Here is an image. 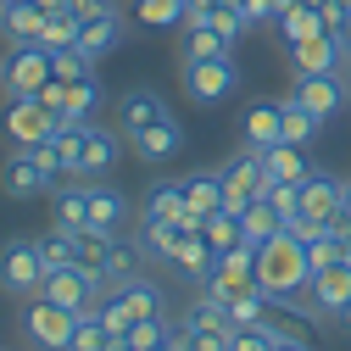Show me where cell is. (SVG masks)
Segmentation results:
<instances>
[{"instance_id": "cell-1", "label": "cell", "mask_w": 351, "mask_h": 351, "mask_svg": "<svg viewBox=\"0 0 351 351\" xmlns=\"http://www.w3.org/2000/svg\"><path fill=\"white\" fill-rule=\"evenodd\" d=\"M306 279H313V262H306V240L301 234H274L268 245L256 251V285L268 290L279 306L290 301V295H301L306 290Z\"/></svg>"}, {"instance_id": "cell-2", "label": "cell", "mask_w": 351, "mask_h": 351, "mask_svg": "<svg viewBox=\"0 0 351 351\" xmlns=\"http://www.w3.org/2000/svg\"><path fill=\"white\" fill-rule=\"evenodd\" d=\"M39 285H45L39 240H6V245H0V290H6L12 301H34Z\"/></svg>"}, {"instance_id": "cell-3", "label": "cell", "mask_w": 351, "mask_h": 351, "mask_svg": "<svg viewBox=\"0 0 351 351\" xmlns=\"http://www.w3.org/2000/svg\"><path fill=\"white\" fill-rule=\"evenodd\" d=\"M73 329H78V313H67V306H56V301H45V295L23 301V335H28V346H39V351H67V346H73Z\"/></svg>"}, {"instance_id": "cell-4", "label": "cell", "mask_w": 351, "mask_h": 351, "mask_svg": "<svg viewBox=\"0 0 351 351\" xmlns=\"http://www.w3.org/2000/svg\"><path fill=\"white\" fill-rule=\"evenodd\" d=\"M56 184V173L34 156V145H17L6 162H0V190H6L12 201H39V195H51Z\"/></svg>"}, {"instance_id": "cell-5", "label": "cell", "mask_w": 351, "mask_h": 351, "mask_svg": "<svg viewBox=\"0 0 351 351\" xmlns=\"http://www.w3.org/2000/svg\"><path fill=\"white\" fill-rule=\"evenodd\" d=\"M240 90V67L234 56H217V62H184V95L195 106H217Z\"/></svg>"}, {"instance_id": "cell-6", "label": "cell", "mask_w": 351, "mask_h": 351, "mask_svg": "<svg viewBox=\"0 0 351 351\" xmlns=\"http://www.w3.org/2000/svg\"><path fill=\"white\" fill-rule=\"evenodd\" d=\"M84 140H90V123H56L45 145H34V156L45 162L56 179H84Z\"/></svg>"}, {"instance_id": "cell-7", "label": "cell", "mask_w": 351, "mask_h": 351, "mask_svg": "<svg viewBox=\"0 0 351 351\" xmlns=\"http://www.w3.org/2000/svg\"><path fill=\"white\" fill-rule=\"evenodd\" d=\"M0 123H6V134H12L17 145H45L51 128H56V112L39 101V95H6Z\"/></svg>"}, {"instance_id": "cell-8", "label": "cell", "mask_w": 351, "mask_h": 351, "mask_svg": "<svg viewBox=\"0 0 351 351\" xmlns=\"http://www.w3.org/2000/svg\"><path fill=\"white\" fill-rule=\"evenodd\" d=\"M51 84V51L45 45H12L6 56V95H39Z\"/></svg>"}, {"instance_id": "cell-9", "label": "cell", "mask_w": 351, "mask_h": 351, "mask_svg": "<svg viewBox=\"0 0 351 351\" xmlns=\"http://www.w3.org/2000/svg\"><path fill=\"white\" fill-rule=\"evenodd\" d=\"M128 39V17L117 12V6H101V12H84V28H78V51L90 56V62H101L106 51H117Z\"/></svg>"}, {"instance_id": "cell-10", "label": "cell", "mask_w": 351, "mask_h": 351, "mask_svg": "<svg viewBox=\"0 0 351 351\" xmlns=\"http://www.w3.org/2000/svg\"><path fill=\"white\" fill-rule=\"evenodd\" d=\"M290 95L306 106V112H318V117H335L340 106H346V78L340 73H295V84H290Z\"/></svg>"}, {"instance_id": "cell-11", "label": "cell", "mask_w": 351, "mask_h": 351, "mask_svg": "<svg viewBox=\"0 0 351 351\" xmlns=\"http://www.w3.org/2000/svg\"><path fill=\"white\" fill-rule=\"evenodd\" d=\"M340 201H346V179H335V173H306L301 179V217L306 223H335Z\"/></svg>"}, {"instance_id": "cell-12", "label": "cell", "mask_w": 351, "mask_h": 351, "mask_svg": "<svg viewBox=\"0 0 351 351\" xmlns=\"http://www.w3.org/2000/svg\"><path fill=\"white\" fill-rule=\"evenodd\" d=\"M128 145H134V156H140L145 167H162V162H173V156L184 151V123H179V117H162V123L140 128Z\"/></svg>"}, {"instance_id": "cell-13", "label": "cell", "mask_w": 351, "mask_h": 351, "mask_svg": "<svg viewBox=\"0 0 351 351\" xmlns=\"http://www.w3.org/2000/svg\"><path fill=\"white\" fill-rule=\"evenodd\" d=\"M195 229L190 223H179V217H140V251H145V262H173L179 256V245L190 240Z\"/></svg>"}, {"instance_id": "cell-14", "label": "cell", "mask_w": 351, "mask_h": 351, "mask_svg": "<svg viewBox=\"0 0 351 351\" xmlns=\"http://www.w3.org/2000/svg\"><path fill=\"white\" fill-rule=\"evenodd\" d=\"M306 295H313L318 318H335L340 306L351 301V262L340 256V262H329V268H318L313 279H306Z\"/></svg>"}, {"instance_id": "cell-15", "label": "cell", "mask_w": 351, "mask_h": 351, "mask_svg": "<svg viewBox=\"0 0 351 351\" xmlns=\"http://www.w3.org/2000/svg\"><path fill=\"white\" fill-rule=\"evenodd\" d=\"M162 117H173V106H167V95H156V90H128V95L117 101V128H123L128 140H134L140 128L162 123Z\"/></svg>"}, {"instance_id": "cell-16", "label": "cell", "mask_w": 351, "mask_h": 351, "mask_svg": "<svg viewBox=\"0 0 351 351\" xmlns=\"http://www.w3.org/2000/svg\"><path fill=\"white\" fill-rule=\"evenodd\" d=\"M217 173H223V190H234V195H262V190H268V162H262L256 145L234 151Z\"/></svg>"}, {"instance_id": "cell-17", "label": "cell", "mask_w": 351, "mask_h": 351, "mask_svg": "<svg viewBox=\"0 0 351 351\" xmlns=\"http://www.w3.org/2000/svg\"><path fill=\"white\" fill-rule=\"evenodd\" d=\"M179 190H184V212H190V223L201 229V217L223 206V173H184Z\"/></svg>"}, {"instance_id": "cell-18", "label": "cell", "mask_w": 351, "mask_h": 351, "mask_svg": "<svg viewBox=\"0 0 351 351\" xmlns=\"http://www.w3.org/2000/svg\"><path fill=\"white\" fill-rule=\"evenodd\" d=\"M290 62H295V73H340L346 51H340L335 34H313V39H301V45H290Z\"/></svg>"}, {"instance_id": "cell-19", "label": "cell", "mask_w": 351, "mask_h": 351, "mask_svg": "<svg viewBox=\"0 0 351 351\" xmlns=\"http://www.w3.org/2000/svg\"><path fill=\"white\" fill-rule=\"evenodd\" d=\"M179 56L184 62H217V56H234V45L212 23H184L179 28Z\"/></svg>"}, {"instance_id": "cell-20", "label": "cell", "mask_w": 351, "mask_h": 351, "mask_svg": "<svg viewBox=\"0 0 351 351\" xmlns=\"http://www.w3.org/2000/svg\"><path fill=\"white\" fill-rule=\"evenodd\" d=\"M140 262H145V251H140V240H117L112 234V245H106V262H101V285L106 290H117V285H128V279H134L140 274Z\"/></svg>"}, {"instance_id": "cell-21", "label": "cell", "mask_w": 351, "mask_h": 351, "mask_svg": "<svg viewBox=\"0 0 351 351\" xmlns=\"http://www.w3.org/2000/svg\"><path fill=\"white\" fill-rule=\"evenodd\" d=\"M128 212H134V206H128V195L117 190V184H90V229H123L128 223Z\"/></svg>"}, {"instance_id": "cell-22", "label": "cell", "mask_w": 351, "mask_h": 351, "mask_svg": "<svg viewBox=\"0 0 351 351\" xmlns=\"http://www.w3.org/2000/svg\"><path fill=\"white\" fill-rule=\"evenodd\" d=\"M117 162H123V140L112 134V128L90 123V140H84V179H106Z\"/></svg>"}, {"instance_id": "cell-23", "label": "cell", "mask_w": 351, "mask_h": 351, "mask_svg": "<svg viewBox=\"0 0 351 351\" xmlns=\"http://www.w3.org/2000/svg\"><path fill=\"white\" fill-rule=\"evenodd\" d=\"M51 223L67 229V234H84V229H90V184L56 190V195H51Z\"/></svg>"}, {"instance_id": "cell-24", "label": "cell", "mask_w": 351, "mask_h": 351, "mask_svg": "<svg viewBox=\"0 0 351 351\" xmlns=\"http://www.w3.org/2000/svg\"><path fill=\"white\" fill-rule=\"evenodd\" d=\"M279 140H285V112H279V101H256V106L245 112V145L268 151V145H279Z\"/></svg>"}, {"instance_id": "cell-25", "label": "cell", "mask_w": 351, "mask_h": 351, "mask_svg": "<svg viewBox=\"0 0 351 351\" xmlns=\"http://www.w3.org/2000/svg\"><path fill=\"white\" fill-rule=\"evenodd\" d=\"M201 329H223V335H234V329H229V306L217 301V295H206V290L179 313V335H201Z\"/></svg>"}, {"instance_id": "cell-26", "label": "cell", "mask_w": 351, "mask_h": 351, "mask_svg": "<svg viewBox=\"0 0 351 351\" xmlns=\"http://www.w3.org/2000/svg\"><path fill=\"white\" fill-rule=\"evenodd\" d=\"M173 268H179L184 279H195V285H206V274L217 268V245H212V240H206V234L195 229V234H190V240L179 245V256H173Z\"/></svg>"}, {"instance_id": "cell-27", "label": "cell", "mask_w": 351, "mask_h": 351, "mask_svg": "<svg viewBox=\"0 0 351 351\" xmlns=\"http://www.w3.org/2000/svg\"><path fill=\"white\" fill-rule=\"evenodd\" d=\"M240 229H245V240H256V245H268L274 234H285V212L268 201V195H256L245 212H240Z\"/></svg>"}, {"instance_id": "cell-28", "label": "cell", "mask_w": 351, "mask_h": 351, "mask_svg": "<svg viewBox=\"0 0 351 351\" xmlns=\"http://www.w3.org/2000/svg\"><path fill=\"white\" fill-rule=\"evenodd\" d=\"M45 6L39 0H23V6H6V39L12 45H39V34H45Z\"/></svg>"}, {"instance_id": "cell-29", "label": "cell", "mask_w": 351, "mask_h": 351, "mask_svg": "<svg viewBox=\"0 0 351 351\" xmlns=\"http://www.w3.org/2000/svg\"><path fill=\"white\" fill-rule=\"evenodd\" d=\"M274 34L285 39V45H301V39H313V34H329V23H324L318 6H301V0H295V6L274 23Z\"/></svg>"}, {"instance_id": "cell-30", "label": "cell", "mask_w": 351, "mask_h": 351, "mask_svg": "<svg viewBox=\"0 0 351 351\" xmlns=\"http://www.w3.org/2000/svg\"><path fill=\"white\" fill-rule=\"evenodd\" d=\"M262 162H268V179H274V184H301L306 173H313V167H306V156H301V145H290V140L268 145V151H262Z\"/></svg>"}, {"instance_id": "cell-31", "label": "cell", "mask_w": 351, "mask_h": 351, "mask_svg": "<svg viewBox=\"0 0 351 351\" xmlns=\"http://www.w3.org/2000/svg\"><path fill=\"white\" fill-rule=\"evenodd\" d=\"M117 295L128 301V313H134V318H156V313H167L162 285H156V279H145V274H134L128 285H117Z\"/></svg>"}, {"instance_id": "cell-32", "label": "cell", "mask_w": 351, "mask_h": 351, "mask_svg": "<svg viewBox=\"0 0 351 351\" xmlns=\"http://www.w3.org/2000/svg\"><path fill=\"white\" fill-rule=\"evenodd\" d=\"M140 217H179V223H190L179 179H156V184L145 190V212H140ZM190 229H195V223H190Z\"/></svg>"}, {"instance_id": "cell-33", "label": "cell", "mask_w": 351, "mask_h": 351, "mask_svg": "<svg viewBox=\"0 0 351 351\" xmlns=\"http://www.w3.org/2000/svg\"><path fill=\"white\" fill-rule=\"evenodd\" d=\"M101 106V78L90 73V78H78V84H67V101H62V112H56V123H90V112Z\"/></svg>"}, {"instance_id": "cell-34", "label": "cell", "mask_w": 351, "mask_h": 351, "mask_svg": "<svg viewBox=\"0 0 351 351\" xmlns=\"http://www.w3.org/2000/svg\"><path fill=\"white\" fill-rule=\"evenodd\" d=\"M279 112H285V140H290V145H301V151H306V145L318 140L324 117H318V112H306L295 95H290V101H279Z\"/></svg>"}, {"instance_id": "cell-35", "label": "cell", "mask_w": 351, "mask_h": 351, "mask_svg": "<svg viewBox=\"0 0 351 351\" xmlns=\"http://www.w3.org/2000/svg\"><path fill=\"white\" fill-rule=\"evenodd\" d=\"M268 306H274V295L262 290V285H251V290H240V295L229 301V329H256L262 318H268Z\"/></svg>"}, {"instance_id": "cell-36", "label": "cell", "mask_w": 351, "mask_h": 351, "mask_svg": "<svg viewBox=\"0 0 351 351\" xmlns=\"http://www.w3.org/2000/svg\"><path fill=\"white\" fill-rule=\"evenodd\" d=\"M78 28H84V12L56 6V12L45 17V34H39V45H45V51H73V45H78Z\"/></svg>"}, {"instance_id": "cell-37", "label": "cell", "mask_w": 351, "mask_h": 351, "mask_svg": "<svg viewBox=\"0 0 351 351\" xmlns=\"http://www.w3.org/2000/svg\"><path fill=\"white\" fill-rule=\"evenodd\" d=\"M201 234L217 245V251H229V245H240L245 240V229H240V212H229V206H217V212H206L201 217Z\"/></svg>"}, {"instance_id": "cell-38", "label": "cell", "mask_w": 351, "mask_h": 351, "mask_svg": "<svg viewBox=\"0 0 351 351\" xmlns=\"http://www.w3.org/2000/svg\"><path fill=\"white\" fill-rule=\"evenodd\" d=\"M39 256H45V274L51 268H67V262H78V234H67V229L51 223V234L39 240Z\"/></svg>"}, {"instance_id": "cell-39", "label": "cell", "mask_w": 351, "mask_h": 351, "mask_svg": "<svg viewBox=\"0 0 351 351\" xmlns=\"http://www.w3.org/2000/svg\"><path fill=\"white\" fill-rule=\"evenodd\" d=\"M106 346H112V329L101 324V313H78V329H73L67 351H106Z\"/></svg>"}, {"instance_id": "cell-40", "label": "cell", "mask_w": 351, "mask_h": 351, "mask_svg": "<svg viewBox=\"0 0 351 351\" xmlns=\"http://www.w3.org/2000/svg\"><path fill=\"white\" fill-rule=\"evenodd\" d=\"M145 28H184V0H134Z\"/></svg>"}, {"instance_id": "cell-41", "label": "cell", "mask_w": 351, "mask_h": 351, "mask_svg": "<svg viewBox=\"0 0 351 351\" xmlns=\"http://www.w3.org/2000/svg\"><path fill=\"white\" fill-rule=\"evenodd\" d=\"M95 73V62L84 56L78 45L73 51H51V78H62V84H78V78H90Z\"/></svg>"}, {"instance_id": "cell-42", "label": "cell", "mask_w": 351, "mask_h": 351, "mask_svg": "<svg viewBox=\"0 0 351 351\" xmlns=\"http://www.w3.org/2000/svg\"><path fill=\"white\" fill-rule=\"evenodd\" d=\"M95 313H101V324H106L112 335H128V329H134V313H128V301H123L117 290H106V295H101Z\"/></svg>"}, {"instance_id": "cell-43", "label": "cell", "mask_w": 351, "mask_h": 351, "mask_svg": "<svg viewBox=\"0 0 351 351\" xmlns=\"http://www.w3.org/2000/svg\"><path fill=\"white\" fill-rule=\"evenodd\" d=\"M229 351H274V335L262 329V324L256 329H234L229 335Z\"/></svg>"}, {"instance_id": "cell-44", "label": "cell", "mask_w": 351, "mask_h": 351, "mask_svg": "<svg viewBox=\"0 0 351 351\" xmlns=\"http://www.w3.org/2000/svg\"><path fill=\"white\" fill-rule=\"evenodd\" d=\"M190 351H229V335L223 329H201V335H184Z\"/></svg>"}, {"instance_id": "cell-45", "label": "cell", "mask_w": 351, "mask_h": 351, "mask_svg": "<svg viewBox=\"0 0 351 351\" xmlns=\"http://www.w3.org/2000/svg\"><path fill=\"white\" fill-rule=\"evenodd\" d=\"M240 6H245V17L262 28V23H279V0H240Z\"/></svg>"}, {"instance_id": "cell-46", "label": "cell", "mask_w": 351, "mask_h": 351, "mask_svg": "<svg viewBox=\"0 0 351 351\" xmlns=\"http://www.w3.org/2000/svg\"><path fill=\"white\" fill-rule=\"evenodd\" d=\"M274 351H313V346H306L301 335H279V340H274Z\"/></svg>"}, {"instance_id": "cell-47", "label": "cell", "mask_w": 351, "mask_h": 351, "mask_svg": "<svg viewBox=\"0 0 351 351\" xmlns=\"http://www.w3.org/2000/svg\"><path fill=\"white\" fill-rule=\"evenodd\" d=\"M335 229H351V179H346V201H340V217H335Z\"/></svg>"}, {"instance_id": "cell-48", "label": "cell", "mask_w": 351, "mask_h": 351, "mask_svg": "<svg viewBox=\"0 0 351 351\" xmlns=\"http://www.w3.org/2000/svg\"><path fill=\"white\" fill-rule=\"evenodd\" d=\"M335 39H340V51H346V56H351V17H346V23H340V28H335Z\"/></svg>"}, {"instance_id": "cell-49", "label": "cell", "mask_w": 351, "mask_h": 351, "mask_svg": "<svg viewBox=\"0 0 351 351\" xmlns=\"http://www.w3.org/2000/svg\"><path fill=\"white\" fill-rule=\"evenodd\" d=\"M156 351H190V340H184V335H173V340H167V346H156Z\"/></svg>"}, {"instance_id": "cell-50", "label": "cell", "mask_w": 351, "mask_h": 351, "mask_svg": "<svg viewBox=\"0 0 351 351\" xmlns=\"http://www.w3.org/2000/svg\"><path fill=\"white\" fill-rule=\"evenodd\" d=\"M335 324H340V329L351 335V301H346V306H340V313H335Z\"/></svg>"}, {"instance_id": "cell-51", "label": "cell", "mask_w": 351, "mask_h": 351, "mask_svg": "<svg viewBox=\"0 0 351 351\" xmlns=\"http://www.w3.org/2000/svg\"><path fill=\"white\" fill-rule=\"evenodd\" d=\"M101 6H117V0H78V12H101Z\"/></svg>"}, {"instance_id": "cell-52", "label": "cell", "mask_w": 351, "mask_h": 351, "mask_svg": "<svg viewBox=\"0 0 351 351\" xmlns=\"http://www.w3.org/2000/svg\"><path fill=\"white\" fill-rule=\"evenodd\" d=\"M340 78H346V90H351V56H346V62H340Z\"/></svg>"}, {"instance_id": "cell-53", "label": "cell", "mask_w": 351, "mask_h": 351, "mask_svg": "<svg viewBox=\"0 0 351 351\" xmlns=\"http://www.w3.org/2000/svg\"><path fill=\"white\" fill-rule=\"evenodd\" d=\"M0 39H6V0H0Z\"/></svg>"}, {"instance_id": "cell-54", "label": "cell", "mask_w": 351, "mask_h": 351, "mask_svg": "<svg viewBox=\"0 0 351 351\" xmlns=\"http://www.w3.org/2000/svg\"><path fill=\"white\" fill-rule=\"evenodd\" d=\"M0 90H6V56H0Z\"/></svg>"}, {"instance_id": "cell-55", "label": "cell", "mask_w": 351, "mask_h": 351, "mask_svg": "<svg viewBox=\"0 0 351 351\" xmlns=\"http://www.w3.org/2000/svg\"><path fill=\"white\" fill-rule=\"evenodd\" d=\"M301 6H329V0H301Z\"/></svg>"}, {"instance_id": "cell-56", "label": "cell", "mask_w": 351, "mask_h": 351, "mask_svg": "<svg viewBox=\"0 0 351 351\" xmlns=\"http://www.w3.org/2000/svg\"><path fill=\"white\" fill-rule=\"evenodd\" d=\"M340 12H346V17H351V0H340Z\"/></svg>"}, {"instance_id": "cell-57", "label": "cell", "mask_w": 351, "mask_h": 351, "mask_svg": "<svg viewBox=\"0 0 351 351\" xmlns=\"http://www.w3.org/2000/svg\"><path fill=\"white\" fill-rule=\"evenodd\" d=\"M0 351H12V346H0Z\"/></svg>"}]
</instances>
